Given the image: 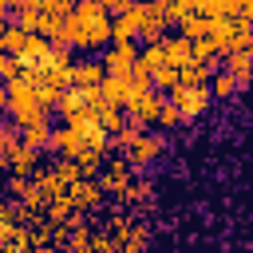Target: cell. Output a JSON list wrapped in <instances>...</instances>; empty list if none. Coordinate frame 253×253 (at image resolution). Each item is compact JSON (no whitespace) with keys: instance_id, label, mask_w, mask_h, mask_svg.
<instances>
[{"instance_id":"6da1fadb","label":"cell","mask_w":253,"mask_h":253,"mask_svg":"<svg viewBox=\"0 0 253 253\" xmlns=\"http://www.w3.org/2000/svg\"><path fill=\"white\" fill-rule=\"evenodd\" d=\"M111 241H115V253H146L150 249V221H146V210H126V206H111L103 213V225H99Z\"/></svg>"},{"instance_id":"7a4b0ae2","label":"cell","mask_w":253,"mask_h":253,"mask_svg":"<svg viewBox=\"0 0 253 253\" xmlns=\"http://www.w3.org/2000/svg\"><path fill=\"white\" fill-rule=\"evenodd\" d=\"M71 16H75V24H79V32L87 40V51L111 43V16H107L103 0H75L71 4Z\"/></svg>"},{"instance_id":"3957f363","label":"cell","mask_w":253,"mask_h":253,"mask_svg":"<svg viewBox=\"0 0 253 253\" xmlns=\"http://www.w3.org/2000/svg\"><path fill=\"white\" fill-rule=\"evenodd\" d=\"M4 115H12L16 130H20V126H28V123H51V111L40 103L36 87H32V83H24V79L8 83V111H4Z\"/></svg>"},{"instance_id":"277c9868","label":"cell","mask_w":253,"mask_h":253,"mask_svg":"<svg viewBox=\"0 0 253 253\" xmlns=\"http://www.w3.org/2000/svg\"><path fill=\"white\" fill-rule=\"evenodd\" d=\"M166 103L182 115V126H186V123H194V119H202L210 111L213 95H210V87H170L166 91Z\"/></svg>"},{"instance_id":"5b68a950","label":"cell","mask_w":253,"mask_h":253,"mask_svg":"<svg viewBox=\"0 0 253 253\" xmlns=\"http://www.w3.org/2000/svg\"><path fill=\"white\" fill-rule=\"evenodd\" d=\"M55 115L63 119V123H95V115H99V95L95 91H63L59 99H55Z\"/></svg>"},{"instance_id":"8992f818","label":"cell","mask_w":253,"mask_h":253,"mask_svg":"<svg viewBox=\"0 0 253 253\" xmlns=\"http://www.w3.org/2000/svg\"><path fill=\"white\" fill-rule=\"evenodd\" d=\"M119 154L126 158V166H130V170H142V174H146V170H150V166H154V162L166 154V134L142 130V134H138V138H134L126 150H119Z\"/></svg>"},{"instance_id":"52a82bcc","label":"cell","mask_w":253,"mask_h":253,"mask_svg":"<svg viewBox=\"0 0 253 253\" xmlns=\"http://www.w3.org/2000/svg\"><path fill=\"white\" fill-rule=\"evenodd\" d=\"M210 36L217 40V51L229 55V51H253V32L245 20H213Z\"/></svg>"},{"instance_id":"ba28073f","label":"cell","mask_w":253,"mask_h":253,"mask_svg":"<svg viewBox=\"0 0 253 253\" xmlns=\"http://www.w3.org/2000/svg\"><path fill=\"white\" fill-rule=\"evenodd\" d=\"M162 103H166V95H158L154 87H138V91H130V99H126V107H123V115H126L130 123H138V126H154V119H158Z\"/></svg>"},{"instance_id":"9c48e42d","label":"cell","mask_w":253,"mask_h":253,"mask_svg":"<svg viewBox=\"0 0 253 253\" xmlns=\"http://www.w3.org/2000/svg\"><path fill=\"white\" fill-rule=\"evenodd\" d=\"M103 198H107V194L99 190V182H95V178H79V182H71V186L63 190V202H67L75 213H87V217L103 206Z\"/></svg>"},{"instance_id":"30bf717a","label":"cell","mask_w":253,"mask_h":253,"mask_svg":"<svg viewBox=\"0 0 253 253\" xmlns=\"http://www.w3.org/2000/svg\"><path fill=\"white\" fill-rule=\"evenodd\" d=\"M130 174H134V170L126 166V158H123V154H115V158L107 154V158L99 162V170H95V182H99V190H103V194L119 198V190L130 182Z\"/></svg>"},{"instance_id":"8fae6325","label":"cell","mask_w":253,"mask_h":253,"mask_svg":"<svg viewBox=\"0 0 253 253\" xmlns=\"http://www.w3.org/2000/svg\"><path fill=\"white\" fill-rule=\"evenodd\" d=\"M134 59H138V47L134 43H107V51L99 55L103 75H111V79H130Z\"/></svg>"},{"instance_id":"7c38bea8","label":"cell","mask_w":253,"mask_h":253,"mask_svg":"<svg viewBox=\"0 0 253 253\" xmlns=\"http://www.w3.org/2000/svg\"><path fill=\"white\" fill-rule=\"evenodd\" d=\"M119 206H126V210H146L150 202H154V178L150 174H142V170H134L130 174V182L119 190V198H115Z\"/></svg>"},{"instance_id":"4fadbf2b","label":"cell","mask_w":253,"mask_h":253,"mask_svg":"<svg viewBox=\"0 0 253 253\" xmlns=\"http://www.w3.org/2000/svg\"><path fill=\"white\" fill-rule=\"evenodd\" d=\"M40 158H43V150H32V146L16 142V146H8L0 154V170L4 174H20V178H32L36 166H40Z\"/></svg>"},{"instance_id":"5bb4252c","label":"cell","mask_w":253,"mask_h":253,"mask_svg":"<svg viewBox=\"0 0 253 253\" xmlns=\"http://www.w3.org/2000/svg\"><path fill=\"white\" fill-rule=\"evenodd\" d=\"M134 16H138V40H142V43H158V40L170 32L166 16H162L154 4H134Z\"/></svg>"},{"instance_id":"9a60e30c","label":"cell","mask_w":253,"mask_h":253,"mask_svg":"<svg viewBox=\"0 0 253 253\" xmlns=\"http://www.w3.org/2000/svg\"><path fill=\"white\" fill-rule=\"evenodd\" d=\"M103 83V63L99 59H75L67 67V87L71 91H95Z\"/></svg>"},{"instance_id":"2e32d148","label":"cell","mask_w":253,"mask_h":253,"mask_svg":"<svg viewBox=\"0 0 253 253\" xmlns=\"http://www.w3.org/2000/svg\"><path fill=\"white\" fill-rule=\"evenodd\" d=\"M158 47H162V59H166V67H174V71H182L186 63H194V47H190V40L186 36H162L158 40Z\"/></svg>"},{"instance_id":"e0dca14e","label":"cell","mask_w":253,"mask_h":253,"mask_svg":"<svg viewBox=\"0 0 253 253\" xmlns=\"http://www.w3.org/2000/svg\"><path fill=\"white\" fill-rule=\"evenodd\" d=\"M95 95H99V103H107V107H126V99H130V83L126 79H111V75H103V83L95 87Z\"/></svg>"},{"instance_id":"ac0fdd59","label":"cell","mask_w":253,"mask_h":253,"mask_svg":"<svg viewBox=\"0 0 253 253\" xmlns=\"http://www.w3.org/2000/svg\"><path fill=\"white\" fill-rule=\"evenodd\" d=\"M134 40H138V16L130 4L123 16H111V43H134Z\"/></svg>"},{"instance_id":"d6986e66","label":"cell","mask_w":253,"mask_h":253,"mask_svg":"<svg viewBox=\"0 0 253 253\" xmlns=\"http://www.w3.org/2000/svg\"><path fill=\"white\" fill-rule=\"evenodd\" d=\"M249 63H253V51H229V55H221V71H229L241 87H249Z\"/></svg>"},{"instance_id":"ffe728a7","label":"cell","mask_w":253,"mask_h":253,"mask_svg":"<svg viewBox=\"0 0 253 253\" xmlns=\"http://www.w3.org/2000/svg\"><path fill=\"white\" fill-rule=\"evenodd\" d=\"M206 87H210V95H213V99H237V95H245V87H241L229 71H221V67L210 75V83H206Z\"/></svg>"},{"instance_id":"44dd1931","label":"cell","mask_w":253,"mask_h":253,"mask_svg":"<svg viewBox=\"0 0 253 253\" xmlns=\"http://www.w3.org/2000/svg\"><path fill=\"white\" fill-rule=\"evenodd\" d=\"M217 67H210V63H186L182 71H178V87H206L210 83V75H213Z\"/></svg>"},{"instance_id":"7402d4cb","label":"cell","mask_w":253,"mask_h":253,"mask_svg":"<svg viewBox=\"0 0 253 253\" xmlns=\"http://www.w3.org/2000/svg\"><path fill=\"white\" fill-rule=\"evenodd\" d=\"M47 138H51V123H28V126H20V142L32 146V150H47Z\"/></svg>"},{"instance_id":"603a6c76","label":"cell","mask_w":253,"mask_h":253,"mask_svg":"<svg viewBox=\"0 0 253 253\" xmlns=\"http://www.w3.org/2000/svg\"><path fill=\"white\" fill-rule=\"evenodd\" d=\"M158 12L166 16V24H182L186 16H194V0H162Z\"/></svg>"},{"instance_id":"cb8c5ba5","label":"cell","mask_w":253,"mask_h":253,"mask_svg":"<svg viewBox=\"0 0 253 253\" xmlns=\"http://www.w3.org/2000/svg\"><path fill=\"white\" fill-rule=\"evenodd\" d=\"M95 123H99V130H107V134H115L123 123H126V115L119 111V107H107V103H99V115H95Z\"/></svg>"},{"instance_id":"d4e9b609","label":"cell","mask_w":253,"mask_h":253,"mask_svg":"<svg viewBox=\"0 0 253 253\" xmlns=\"http://www.w3.org/2000/svg\"><path fill=\"white\" fill-rule=\"evenodd\" d=\"M210 28H213L210 20H202V16H186V20L178 24V36H186V40L194 43V40H202V36H210Z\"/></svg>"},{"instance_id":"484cf974","label":"cell","mask_w":253,"mask_h":253,"mask_svg":"<svg viewBox=\"0 0 253 253\" xmlns=\"http://www.w3.org/2000/svg\"><path fill=\"white\" fill-rule=\"evenodd\" d=\"M28 36H32V32H24V28L8 24V28H4V55H20V51H24V43H28Z\"/></svg>"},{"instance_id":"4316f807","label":"cell","mask_w":253,"mask_h":253,"mask_svg":"<svg viewBox=\"0 0 253 253\" xmlns=\"http://www.w3.org/2000/svg\"><path fill=\"white\" fill-rule=\"evenodd\" d=\"M16 79H24V67H20V59L0 51V83L8 87V83H16Z\"/></svg>"},{"instance_id":"83f0119b","label":"cell","mask_w":253,"mask_h":253,"mask_svg":"<svg viewBox=\"0 0 253 253\" xmlns=\"http://www.w3.org/2000/svg\"><path fill=\"white\" fill-rule=\"evenodd\" d=\"M154 126H162V130H178V126H182V115H178V111H174L170 103H162V111H158Z\"/></svg>"},{"instance_id":"f1b7e54d","label":"cell","mask_w":253,"mask_h":253,"mask_svg":"<svg viewBox=\"0 0 253 253\" xmlns=\"http://www.w3.org/2000/svg\"><path fill=\"white\" fill-rule=\"evenodd\" d=\"M4 190H8V198H12V202H20V198L28 194V178H20V174H8Z\"/></svg>"},{"instance_id":"f546056e","label":"cell","mask_w":253,"mask_h":253,"mask_svg":"<svg viewBox=\"0 0 253 253\" xmlns=\"http://www.w3.org/2000/svg\"><path fill=\"white\" fill-rule=\"evenodd\" d=\"M91 253H115V241L103 229H95V225H91Z\"/></svg>"},{"instance_id":"4dcf8cb0","label":"cell","mask_w":253,"mask_h":253,"mask_svg":"<svg viewBox=\"0 0 253 253\" xmlns=\"http://www.w3.org/2000/svg\"><path fill=\"white\" fill-rule=\"evenodd\" d=\"M134 0H103V8H107V16H123L126 8H130Z\"/></svg>"},{"instance_id":"1f68e13d","label":"cell","mask_w":253,"mask_h":253,"mask_svg":"<svg viewBox=\"0 0 253 253\" xmlns=\"http://www.w3.org/2000/svg\"><path fill=\"white\" fill-rule=\"evenodd\" d=\"M4 111H8V87L0 83V115H4Z\"/></svg>"},{"instance_id":"d6a6232c","label":"cell","mask_w":253,"mask_h":253,"mask_svg":"<svg viewBox=\"0 0 253 253\" xmlns=\"http://www.w3.org/2000/svg\"><path fill=\"white\" fill-rule=\"evenodd\" d=\"M4 28H8V20H0V51H4Z\"/></svg>"},{"instance_id":"836d02e7","label":"cell","mask_w":253,"mask_h":253,"mask_svg":"<svg viewBox=\"0 0 253 253\" xmlns=\"http://www.w3.org/2000/svg\"><path fill=\"white\" fill-rule=\"evenodd\" d=\"M4 12H8V0H0V20H4Z\"/></svg>"},{"instance_id":"e575fe53","label":"cell","mask_w":253,"mask_h":253,"mask_svg":"<svg viewBox=\"0 0 253 253\" xmlns=\"http://www.w3.org/2000/svg\"><path fill=\"white\" fill-rule=\"evenodd\" d=\"M71 4H75V0H71Z\"/></svg>"},{"instance_id":"d590c367","label":"cell","mask_w":253,"mask_h":253,"mask_svg":"<svg viewBox=\"0 0 253 253\" xmlns=\"http://www.w3.org/2000/svg\"><path fill=\"white\" fill-rule=\"evenodd\" d=\"M8 4H12V0H8Z\"/></svg>"},{"instance_id":"8d00e7d4","label":"cell","mask_w":253,"mask_h":253,"mask_svg":"<svg viewBox=\"0 0 253 253\" xmlns=\"http://www.w3.org/2000/svg\"><path fill=\"white\" fill-rule=\"evenodd\" d=\"M0 202H4V198H0Z\"/></svg>"}]
</instances>
